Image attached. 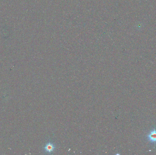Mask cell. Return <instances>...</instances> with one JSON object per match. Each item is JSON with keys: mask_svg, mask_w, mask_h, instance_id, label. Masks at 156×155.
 <instances>
[{"mask_svg": "<svg viewBox=\"0 0 156 155\" xmlns=\"http://www.w3.org/2000/svg\"><path fill=\"white\" fill-rule=\"evenodd\" d=\"M56 145L52 141H48L43 147V151L47 154H51L55 150Z\"/></svg>", "mask_w": 156, "mask_h": 155, "instance_id": "obj_1", "label": "cell"}, {"mask_svg": "<svg viewBox=\"0 0 156 155\" xmlns=\"http://www.w3.org/2000/svg\"><path fill=\"white\" fill-rule=\"evenodd\" d=\"M147 138L151 143H156V129L154 128L147 135Z\"/></svg>", "mask_w": 156, "mask_h": 155, "instance_id": "obj_2", "label": "cell"}]
</instances>
